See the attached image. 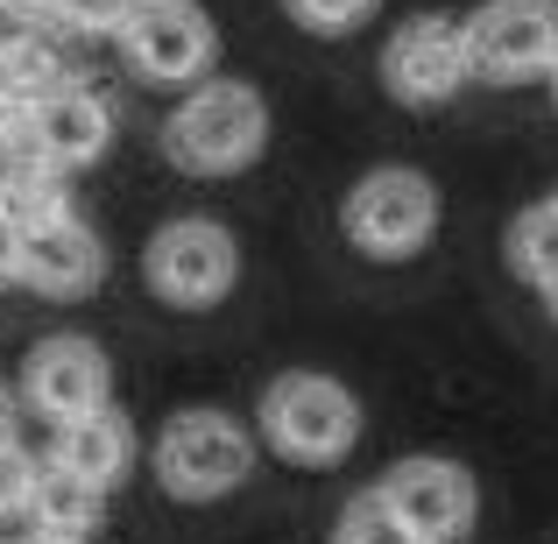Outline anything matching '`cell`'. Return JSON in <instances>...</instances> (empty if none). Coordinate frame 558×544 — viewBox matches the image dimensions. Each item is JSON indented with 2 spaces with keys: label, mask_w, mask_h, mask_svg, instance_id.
I'll list each match as a JSON object with an SVG mask.
<instances>
[{
  "label": "cell",
  "mask_w": 558,
  "mask_h": 544,
  "mask_svg": "<svg viewBox=\"0 0 558 544\" xmlns=\"http://www.w3.org/2000/svg\"><path fill=\"white\" fill-rule=\"evenodd\" d=\"M262 432L283 460H340L361 432V410L326 375H283L262 396Z\"/></svg>",
  "instance_id": "2"
},
{
  "label": "cell",
  "mask_w": 558,
  "mask_h": 544,
  "mask_svg": "<svg viewBox=\"0 0 558 544\" xmlns=\"http://www.w3.org/2000/svg\"><path fill=\"white\" fill-rule=\"evenodd\" d=\"M57 178H64V164L50 156V142L36 135L28 113H14V121L0 128V205L22 213V219L57 213Z\"/></svg>",
  "instance_id": "12"
},
{
  "label": "cell",
  "mask_w": 558,
  "mask_h": 544,
  "mask_svg": "<svg viewBox=\"0 0 558 544\" xmlns=\"http://www.w3.org/2000/svg\"><path fill=\"white\" fill-rule=\"evenodd\" d=\"M262 142H269V107H262L255 85H233V78L198 85L163 128L170 164L198 170V178H227V170L255 164Z\"/></svg>",
  "instance_id": "1"
},
{
  "label": "cell",
  "mask_w": 558,
  "mask_h": 544,
  "mask_svg": "<svg viewBox=\"0 0 558 544\" xmlns=\"http://www.w3.org/2000/svg\"><path fill=\"white\" fill-rule=\"evenodd\" d=\"M0 446H8V396H0Z\"/></svg>",
  "instance_id": "25"
},
{
  "label": "cell",
  "mask_w": 558,
  "mask_h": 544,
  "mask_svg": "<svg viewBox=\"0 0 558 544\" xmlns=\"http://www.w3.org/2000/svg\"><path fill=\"white\" fill-rule=\"evenodd\" d=\"M290 14H298L304 28H318V36H340V28L368 22L375 0H290Z\"/></svg>",
  "instance_id": "20"
},
{
  "label": "cell",
  "mask_w": 558,
  "mask_h": 544,
  "mask_svg": "<svg viewBox=\"0 0 558 544\" xmlns=\"http://www.w3.org/2000/svg\"><path fill=\"white\" fill-rule=\"evenodd\" d=\"M107 269V247L85 219H71L64 205L43 219H22V283L50 290V298H78V290L99 283Z\"/></svg>",
  "instance_id": "10"
},
{
  "label": "cell",
  "mask_w": 558,
  "mask_h": 544,
  "mask_svg": "<svg viewBox=\"0 0 558 544\" xmlns=\"http://www.w3.org/2000/svg\"><path fill=\"white\" fill-rule=\"evenodd\" d=\"M551 93H558V64H551Z\"/></svg>",
  "instance_id": "28"
},
{
  "label": "cell",
  "mask_w": 558,
  "mask_h": 544,
  "mask_svg": "<svg viewBox=\"0 0 558 544\" xmlns=\"http://www.w3.org/2000/svg\"><path fill=\"white\" fill-rule=\"evenodd\" d=\"M545 298H551V318H558V283H551V290H545Z\"/></svg>",
  "instance_id": "27"
},
{
  "label": "cell",
  "mask_w": 558,
  "mask_h": 544,
  "mask_svg": "<svg viewBox=\"0 0 558 544\" xmlns=\"http://www.w3.org/2000/svg\"><path fill=\"white\" fill-rule=\"evenodd\" d=\"M466 57L481 78H537L558 64V0H488L466 22Z\"/></svg>",
  "instance_id": "5"
},
{
  "label": "cell",
  "mask_w": 558,
  "mask_h": 544,
  "mask_svg": "<svg viewBox=\"0 0 558 544\" xmlns=\"http://www.w3.org/2000/svg\"><path fill=\"white\" fill-rule=\"evenodd\" d=\"M50 460L71 467V474H85V481H99V488H113V481L128 474V460H135V438H128V424L113 418V410H93V418L57 424Z\"/></svg>",
  "instance_id": "15"
},
{
  "label": "cell",
  "mask_w": 558,
  "mask_h": 544,
  "mask_svg": "<svg viewBox=\"0 0 558 544\" xmlns=\"http://www.w3.org/2000/svg\"><path fill=\"white\" fill-rule=\"evenodd\" d=\"M99 517H107V488L85 474H71V467H43L36 474V495H28V523H36V537H78L99 531Z\"/></svg>",
  "instance_id": "14"
},
{
  "label": "cell",
  "mask_w": 558,
  "mask_h": 544,
  "mask_svg": "<svg viewBox=\"0 0 558 544\" xmlns=\"http://www.w3.org/2000/svg\"><path fill=\"white\" fill-rule=\"evenodd\" d=\"M432 227H438V191L417 170H375L347 198V233L368 255H410V247L432 241Z\"/></svg>",
  "instance_id": "7"
},
{
  "label": "cell",
  "mask_w": 558,
  "mask_h": 544,
  "mask_svg": "<svg viewBox=\"0 0 558 544\" xmlns=\"http://www.w3.org/2000/svg\"><path fill=\"white\" fill-rule=\"evenodd\" d=\"M121 43H128V57H135L142 78H163V85L198 78V71L219 57V36H213V22H205L198 0H142Z\"/></svg>",
  "instance_id": "8"
},
{
  "label": "cell",
  "mask_w": 558,
  "mask_h": 544,
  "mask_svg": "<svg viewBox=\"0 0 558 544\" xmlns=\"http://www.w3.org/2000/svg\"><path fill=\"white\" fill-rule=\"evenodd\" d=\"M247 467H255V446L219 410H184L163 432V446H156V474H163V488L178 503H213V495L241 488Z\"/></svg>",
  "instance_id": "3"
},
{
  "label": "cell",
  "mask_w": 558,
  "mask_h": 544,
  "mask_svg": "<svg viewBox=\"0 0 558 544\" xmlns=\"http://www.w3.org/2000/svg\"><path fill=\"white\" fill-rule=\"evenodd\" d=\"M36 474H43V467H28L22 452H14V438H8V446H0V517L28 509V495H36Z\"/></svg>",
  "instance_id": "21"
},
{
  "label": "cell",
  "mask_w": 558,
  "mask_h": 544,
  "mask_svg": "<svg viewBox=\"0 0 558 544\" xmlns=\"http://www.w3.org/2000/svg\"><path fill=\"white\" fill-rule=\"evenodd\" d=\"M142 269H149L156 298H170V304H213V298H227V290H233L241 255H233V233L213 227V219H170V227H156Z\"/></svg>",
  "instance_id": "4"
},
{
  "label": "cell",
  "mask_w": 558,
  "mask_h": 544,
  "mask_svg": "<svg viewBox=\"0 0 558 544\" xmlns=\"http://www.w3.org/2000/svg\"><path fill=\"white\" fill-rule=\"evenodd\" d=\"M8 276H22V213L0 205V283H8Z\"/></svg>",
  "instance_id": "22"
},
{
  "label": "cell",
  "mask_w": 558,
  "mask_h": 544,
  "mask_svg": "<svg viewBox=\"0 0 558 544\" xmlns=\"http://www.w3.org/2000/svg\"><path fill=\"white\" fill-rule=\"evenodd\" d=\"M332 544H424V537L396 517L389 495L368 488V495H354V503L340 509V531H332Z\"/></svg>",
  "instance_id": "18"
},
{
  "label": "cell",
  "mask_w": 558,
  "mask_h": 544,
  "mask_svg": "<svg viewBox=\"0 0 558 544\" xmlns=\"http://www.w3.org/2000/svg\"><path fill=\"white\" fill-rule=\"evenodd\" d=\"M8 8H14V14H57L64 0H8Z\"/></svg>",
  "instance_id": "23"
},
{
  "label": "cell",
  "mask_w": 558,
  "mask_h": 544,
  "mask_svg": "<svg viewBox=\"0 0 558 544\" xmlns=\"http://www.w3.org/2000/svg\"><path fill=\"white\" fill-rule=\"evenodd\" d=\"M28 544H78V537H28Z\"/></svg>",
  "instance_id": "26"
},
{
  "label": "cell",
  "mask_w": 558,
  "mask_h": 544,
  "mask_svg": "<svg viewBox=\"0 0 558 544\" xmlns=\"http://www.w3.org/2000/svg\"><path fill=\"white\" fill-rule=\"evenodd\" d=\"M28 121H36V135L50 142V156H57L64 170L93 164V156L107 149V135H113L107 99L85 93V85H57V93L43 99V107H28Z\"/></svg>",
  "instance_id": "13"
},
{
  "label": "cell",
  "mask_w": 558,
  "mask_h": 544,
  "mask_svg": "<svg viewBox=\"0 0 558 544\" xmlns=\"http://www.w3.org/2000/svg\"><path fill=\"white\" fill-rule=\"evenodd\" d=\"M381 495L396 503V517L410 523L424 544H460L474 531V474L452 460H403L389 467Z\"/></svg>",
  "instance_id": "9"
},
{
  "label": "cell",
  "mask_w": 558,
  "mask_h": 544,
  "mask_svg": "<svg viewBox=\"0 0 558 544\" xmlns=\"http://www.w3.org/2000/svg\"><path fill=\"white\" fill-rule=\"evenodd\" d=\"M0 85H8L14 113L43 107V99H50L57 85H64V64H57L50 36H36V28H14V36L0 43Z\"/></svg>",
  "instance_id": "16"
},
{
  "label": "cell",
  "mask_w": 558,
  "mask_h": 544,
  "mask_svg": "<svg viewBox=\"0 0 558 544\" xmlns=\"http://www.w3.org/2000/svg\"><path fill=\"white\" fill-rule=\"evenodd\" d=\"M509 262H517V276H531V283H545V290L558 283V198L517 213V227H509Z\"/></svg>",
  "instance_id": "17"
},
{
  "label": "cell",
  "mask_w": 558,
  "mask_h": 544,
  "mask_svg": "<svg viewBox=\"0 0 558 544\" xmlns=\"http://www.w3.org/2000/svg\"><path fill=\"white\" fill-rule=\"evenodd\" d=\"M135 8H142V0H64L57 14H64L71 28H85V36H128Z\"/></svg>",
  "instance_id": "19"
},
{
  "label": "cell",
  "mask_w": 558,
  "mask_h": 544,
  "mask_svg": "<svg viewBox=\"0 0 558 544\" xmlns=\"http://www.w3.org/2000/svg\"><path fill=\"white\" fill-rule=\"evenodd\" d=\"M381 78H389L396 99L410 107H432V99L460 93V78H474V57H466V22H446V14H417L389 36L381 50Z\"/></svg>",
  "instance_id": "6"
},
{
  "label": "cell",
  "mask_w": 558,
  "mask_h": 544,
  "mask_svg": "<svg viewBox=\"0 0 558 544\" xmlns=\"http://www.w3.org/2000/svg\"><path fill=\"white\" fill-rule=\"evenodd\" d=\"M28 403L57 424L107 410V354H99L93 340H78V333L43 340L36 354H28Z\"/></svg>",
  "instance_id": "11"
},
{
  "label": "cell",
  "mask_w": 558,
  "mask_h": 544,
  "mask_svg": "<svg viewBox=\"0 0 558 544\" xmlns=\"http://www.w3.org/2000/svg\"><path fill=\"white\" fill-rule=\"evenodd\" d=\"M14 121V99H8V85H0V128H8Z\"/></svg>",
  "instance_id": "24"
}]
</instances>
